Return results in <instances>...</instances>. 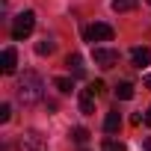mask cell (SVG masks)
Returning <instances> with one entry per match:
<instances>
[{
    "label": "cell",
    "instance_id": "cell-1",
    "mask_svg": "<svg viewBox=\"0 0 151 151\" xmlns=\"http://www.w3.org/2000/svg\"><path fill=\"white\" fill-rule=\"evenodd\" d=\"M42 89H45V83H42L39 74H36V71H24L21 77H18L15 95H18V101H21L24 107H33V104L42 101Z\"/></svg>",
    "mask_w": 151,
    "mask_h": 151
},
{
    "label": "cell",
    "instance_id": "cell-2",
    "mask_svg": "<svg viewBox=\"0 0 151 151\" xmlns=\"http://www.w3.org/2000/svg\"><path fill=\"white\" fill-rule=\"evenodd\" d=\"M33 27H36V12H33V9L15 15V21H12V39H18V42L27 39V36L33 33Z\"/></svg>",
    "mask_w": 151,
    "mask_h": 151
},
{
    "label": "cell",
    "instance_id": "cell-3",
    "mask_svg": "<svg viewBox=\"0 0 151 151\" xmlns=\"http://www.w3.org/2000/svg\"><path fill=\"white\" fill-rule=\"evenodd\" d=\"M18 151H47V142H45L42 133H36V130H24V133L18 136Z\"/></svg>",
    "mask_w": 151,
    "mask_h": 151
},
{
    "label": "cell",
    "instance_id": "cell-4",
    "mask_svg": "<svg viewBox=\"0 0 151 151\" xmlns=\"http://www.w3.org/2000/svg\"><path fill=\"white\" fill-rule=\"evenodd\" d=\"M92 59H95V65H98V68H104V71L119 65V53H116V50H110V47H95V50H92Z\"/></svg>",
    "mask_w": 151,
    "mask_h": 151
},
{
    "label": "cell",
    "instance_id": "cell-5",
    "mask_svg": "<svg viewBox=\"0 0 151 151\" xmlns=\"http://www.w3.org/2000/svg\"><path fill=\"white\" fill-rule=\"evenodd\" d=\"M83 36H86L89 42H110V39H113V27H110V24H92V27L83 30Z\"/></svg>",
    "mask_w": 151,
    "mask_h": 151
},
{
    "label": "cell",
    "instance_id": "cell-6",
    "mask_svg": "<svg viewBox=\"0 0 151 151\" xmlns=\"http://www.w3.org/2000/svg\"><path fill=\"white\" fill-rule=\"evenodd\" d=\"M15 65H18V53L15 47H6L3 56H0V68H3V74H15Z\"/></svg>",
    "mask_w": 151,
    "mask_h": 151
},
{
    "label": "cell",
    "instance_id": "cell-7",
    "mask_svg": "<svg viewBox=\"0 0 151 151\" xmlns=\"http://www.w3.org/2000/svg\"><path fill=\"white\" fill-rule=\"evenodd\" d=\"M77 104H80V113H83V116H92V113H95V92H92V89H83L80 98H77Z\"/></svg>",
    "mask_w": 151,
    "mask_h": 151
},
{
    "label": "cell",
    "instance_id": "cell-8",
    "mask_svg": "<svg viewBox=\"0 0 151 151\" xmlns=\"http://www.w3.org/2000/svg\"><path fill=\"white\" fill-rule=\"evenodd\" d=\"M130 59H133V65L145 68V65H151V50L148 47H133L130 50Z\"/></svg>",
    "mask_w": 151,
    "mask_h": 151
},
{
    "label": "cell",
    "instance_id": "cell-9",
    "mask_svg": "<svg viewBox=\"0 0 151 151\" xmlns=\"http://www.w3.org/2000/svg\"><path fill=\"white\" fill-rule=\"evenodd\" d=\"M119 127H122V116L113 110V113H107V119H104V130L107 133H119Z\"/></svg>",
    "mask_w": 151,
    "mask_h": 151
},
{
    "label": "cell",
    "instance_id": "cell-10",
    "mask_svg": "<svg viewBox=\"0 0 151 151\" xmlns=\"http://www.w3.org/2000/svg\"><path fill=\"white\" fill-rule=\"evenodd\" d=\"M65 65H68L74 74H77V77H83V56H80V53H68Z\"/></svg>",
    "mask_w": 151,
    "mask_h": 151
},
{
    "label": "cell",
    "instance_id": "cell-11",
    "mask_svg": "<svg viewBox=\"0 0 151 151\" xmlns=\"http://www.w3.org/2000/svg\"><path fill=\"white\" fill-rule=\"evenodd\" d=\"M116 98L119 101H130L133 98V83H119L116 86Z\"/></svg>",
    "mask_w": 151,
    "mask_h": 151
},
{
    "label": "cell",
    "instance_id": "cell-12",
    "mask_svg": "<svg viewBox=\"0 0 151 151\" xmlns=\"http://www.w3.org/2000/svg\"><path fill=\"white\" fill-rule=\"evenodd\" d=\"M71 139L77 142V145H86L89 142V130L86 127H71Z\"/></svg>",
    "mask_w": 151,
    "mask_h": 151
},
{
    "label": "cell",
    "instance_id": "cell-13",
    "mask_svg": "<svg viewBox=\"0 0 151 151\" xmlns=\"http://www.w3.org/2000/svg\"><path fill=\"white\" fill-rule=\"evenodd\" d=\"M53 47H56V45H53L50 39H42V42L36 45V53H39V56H50V53H53Z\"/></svg>",
    "mask_w": 151,
    "mask_h": 151
},
{
    "label": "cell",
    "instance_id": "cell-14",
    "mask_svg": "<svg viewBox=\"0 0 151 151\" xmlns=\"http://www.w3.org/2000/svg\"><path fill=\"white\" fill-rule=\"evenodd\" d=\"M53 86H56V89H59L62 95H68V92L74 89V83H71V77H56V80H53Z\"/></svg>",
    "mask_w": 151,
    "mask_h": 151
},
{
    "label": "cell",
    "instance_id": "cell-15",
    "mask_svg": "<svg viewBox=\"0 0 151 151\" xmlns=\"http://www.w3.org/2000/svg\"><path fill=\"white\" fill-rule=\"evenodd\" d=\"M136 6V0H113V12H130Z\"/></svg>",
    "mask_w": 151,
    "mask_h": 151
},
{
    "label": "cell",
    "instance_id": "cell-16",
    "mask_svg": "<svg viewBox=\"0 0 151 151\" xmlns=\"http://www.w3.org/2000/svg\"><path fill=\"white\" fill-rule=\"evenodd\" d=\"M101 151H124V142H119V139H104V142H101Z\"/></svg>",
    "mask_w": 151,
    "mask_h": 151
},
{
    "label": "cell",
    "instance_id": "cell-17",
    "mask_svg": "<svg viewBox=\"0 0 151 151\" xmlns=\"http://www.w3.org/2000/svg\"><path fill=\"white\" fill-rule=\"evenodd\" d=\"M12 119V107L9 104H0V122H9Z\"/></svg>",
    "mask_w": 151,
    "mask_h": 151
},
{
    "label": "cell",
    "instance_id": "cell-18",
    "mask_svg": "<svg viewBox=\"0 0 151 151\" xmlns=\"http://www.w3.org/2000/svg\"><path fill=\"white\" fill-rule=\"evenodd\" d=\"M89 89H92V92H95V95H101V92H104V83H101V80H95V83H92V86H89Z\"/></svg>",
    "mask_w": 151,
    "mask_h": 151
},
{
    "label": "cell",
    "instance_id": "cell-19",
    "mask_svg": "<svg viewBox=\"0 0 151 151\" xmlns=\"http://www.w3.org/2000/svg\"><path fill=\"white\" fill-rule=\"evenodd\" d=\"M142 148H145V151H151V136H145V139H142Z\"/></svg>",
    "mask_w": 151,
    "mask_h": 151
},
{
    "label": "cell",
    "instance_id": "cell-20",
    "mask_svg": "<svg viewBox=\"0 0 151 151\" xmlns=\"http://www.w3.org/2000/svg\"><path fill=\"white\" fill-rule=\"evenodd\" d=\"M145 124H148V127H151V107H148V110H145Z\"/></svg>",
    "mask_w": 151,
    "mask_h": 151
},
{
    "label": "cell",
    "instance_id": "cell-21",
    "mask_svg": "<svg viewBox=\"0 0 151 151\" xmlns=\"http://www.w3.org/2000/svg\"><path fill=\"white\" fill-rule=\"evenodd\" d=\"M145 86H151V74H145Z\"/></svg>",
    "mask_w": 151,
    "mask_h": 151
},
{
    "label": "cell",
    "instance_id": "cell-22",
    "mask_svg": "<svg viewBox=\"0 0 151 151\" xmlns=\"http://www.w3.org/2000/svg\"><path fill=\"white\" fill-rule=\"evenodd\" d=\"M80 151H86V148H80Z\"/></svg>",
    "mask_w": 151,
    "mask_h": 151
},
{
    "label": "cell",
    "instance_id": "cell-23",
    "mask_svg": "<svg viewBox=\"0 0 151 151\" xmlns=\"http://www.w3.org/2000/svg\"><path fill=\"white\" fill-rule=\"evenodd\" d=\"M148 3H151V0H148Z\"/></svg>",
    "mask_w": 151,
    "mask_h": 151
}]
</instances>
